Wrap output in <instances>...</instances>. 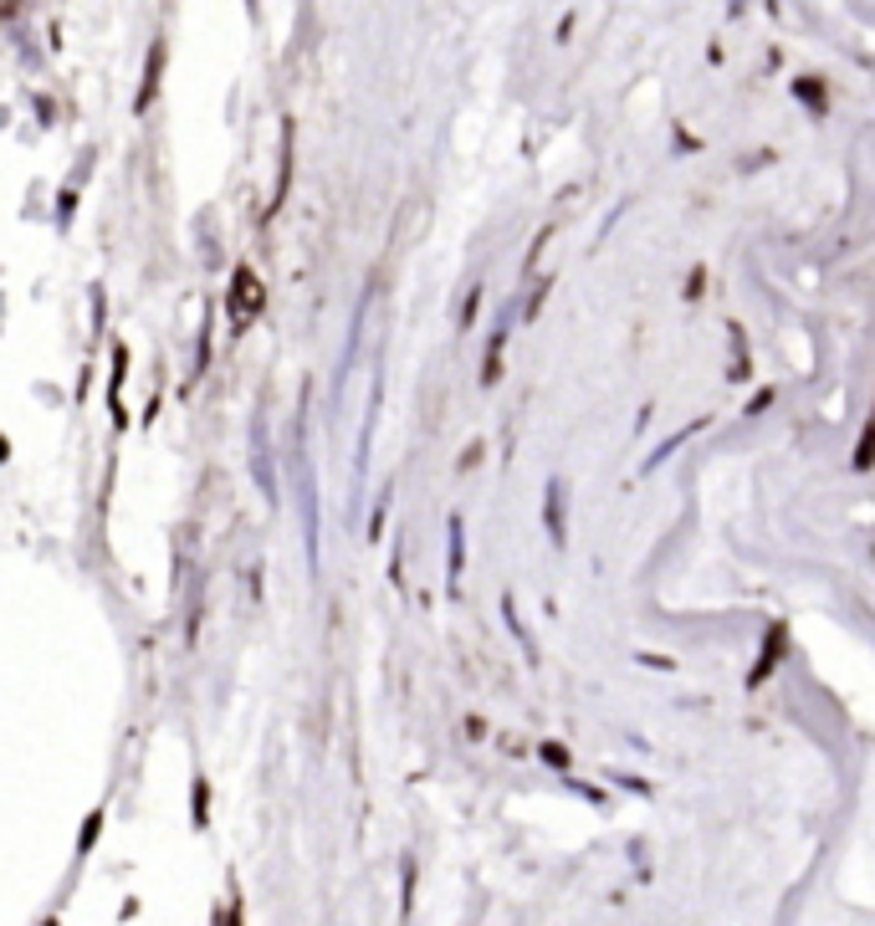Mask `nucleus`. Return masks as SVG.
<instances>
[{
	"label": "nucleus",
	"instance_id": "f257e3e1",
	"mask_svg": "<svg viewBox=\"0 0 875 926\" xmlns=\"http://www.w3.org/2000/svg\"><path fill=\"white\" fill-rule=\"evenodd\" d=\"M262 313V282H256L252 267L236 271V282H231V318L236 322H252Z\"/></svg>",
	"mask_w": 875,
	"mask_h": 926
},
{
	"label": "nucleus",
	"instance_id": "f03ea898",
	"mask_svg": "<svg viewBox=\"0 0 875 926\" xmlns=\"http://www.w3.org/2000/svg\"><path fill=\"white\" fill-rule=\"evenodd\" d=\"M543 523H548L554 543L563 548V482H548V497H543Z\"/></svg>",
	"mask_w": 875,
	"mask_h": 926
},
{
	"label": "nucleus",
	"instance_id": "7ed1b4c3",
	"mask_svg": "<svg viewBox=\"0 0 875 926\" xmlns=\"http://www.w3.org/2000/svg\"><path fill=\"white\" fill-rule=\"evenodd\" d=\"M446 538H451V548H446V584H451V594L461 589V569H466V558H461V517H451V527H446Z\"/></svg>",
	"mask_w": 875,
	"mask_h": 926
},
{
	"label": "nucleus",
	"instance_id": "20e7f679",
	"mask_svg": "<svg viewBox=\"0 0 875 926\" xmlns=\"http://www.w3.org/2000/svg\"><path fill=\"white\" fill-rule=\"evenodd\" d=\"M287 180H292V123H282V180H277V195H271V210L287 200Z\"/></svg>",
	"mask_w": 875,
	"mask_h": 926
},
{
	"label": "nucleus",
	"instance_id": "39448f33",
	"mask_svg": "<svg viewBox=\"0 0 875 926\" xmlns=\"http://www.w3.org/2000/svg\"><path fill=\"white\" fill-rule=\"evenodd\" d=\"M159 68H165V41H154V51H149V77H144L138 108H149V102H154V87H159Z\"/></svg>",
	"mask_w": 875,
	"mask_h": 926
},
{
	"label": "nucleus",
	"instance_id": "423d86ee",
	"mask_svg": "<svg viewBox=\"0 0 875 926\" xmlns=\"http://www.w3.org/2000/svg\"><path fill=\"white\" fill-rule=\"evenodd\" d=\"M502 338H507V328H497L491 343H487V369H482V385H497V374H502Z\"/></svg>",
	"mask_w": 875,
	"mask_h": 926
},
{
	"label": "nucleus",
	"instance_id": "0eeeda50",
	"mask_svg": "<svg viewBox=\"0 0 875 926\" xmlns=\"http://www.w3.org/2000/svg\"><path fill=\"white\" fill-rule=\"evenodd\" d=\"M778 656H783V630H774V641H768V656H763V666H757V671L748 675V686H757L763 675L774 671V666H778Z\"/></svg>",
	"mask_w": 875,
	"mask_h": 926
},
{
	"label": "nucleus",
	"instance_id": "6e6552de",
	"mask_svg": "<svg viewBox=\"0 0 875 926\" xmlns=\"http://www.w3.org/2000/svg\"><path fill=\"white\" fill-rule=\"evenodd\" d=\"M98 829H102V814H93V819L83 825V850H77V855H87V844H93V834H98Z\"/></svg>",
	"mask_w": 875,
	"mask_h": 926
}]
</instances>
